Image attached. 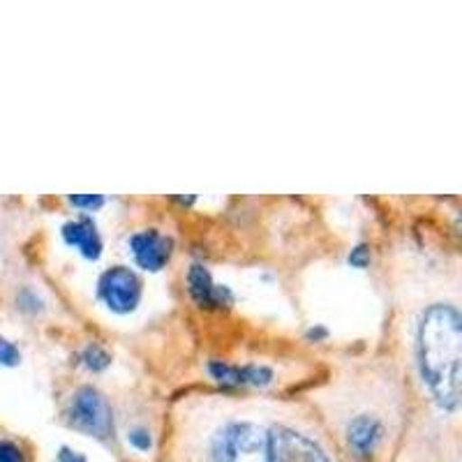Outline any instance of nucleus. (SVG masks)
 I'll return each mask as SVG.
<instances>
[{"instance_id":"obj_1","label":"nucleus","mask_w":462,"mask_h":462,"mask_svg":"<svg viewBox=\"0 0 462 462\" xmlns=\"http://www.w3.org/2000/svg\"><path fill=\"white\" fill-rule=\"evenodd\" d=\"M167 462H342L321 420L254 400H208L180 416Z\"/></svg>"},{"instance_id":"obj_2","label":"nucleus","mask_w":462,"mask_h":462,"mask_svg":"<svg viewBox=\"0 0 462 462\" xmlns=\"http://www.w3.org/2000/svg\"><path fill=\"white\" fill-rule=\"evenodd\" d=\"M419 379L432 402L456 414L460 402V308L457 300H432L419 312L411 336Z\"/></svg>"},{"instance_id":"obj_3","label":"nucleus","mask_w":462,"mask_h":462,"mask_svg":"<svg viewBox=\"0 0 462 462\" xmlns=\"http://www.w3.org/2000/svg\"><path fill=\"white\" fill-rule=\"evenodd\" d=\"M65 423L72 430L88 435L97 441H109L116 432L111 402L95 386H79L65 407Z\"/></svg>"},{"instance_id":"obj_4","label":"nucleus","mask_w":462,"mask_h":462,"mask_svg":"<svg viewBox=\"0 0 462 462\" xmlns=\"http://www.w3.org/2000/svg\"><path fill=\"white\" fill-rule=\"evenodd\" d=\"M97 294L116 315H127L142 300V280L127 266H111L100 275Z\"/></svg>"},{"instance_id":"obj_5","label":"nucleus","mask_w":462,"mask_h":462,"mask_svg":"<svg viewBox=\"0 0 462 462\" xmlns=\"http://www.w3.org/2000/svg\"><path fill=\"white\" fill-rule=\"evenodd\" d=\"M130 245V253L134 257V262L143 268V271H151V273H158L169 263L173 253L171 238L160 234L158 229H142L134 231L127 241Z\"/></svg>"},{"instance_id":"obj_6","label":"nucleus","mask_w":462,"mask_h":462,"mask_svg":"<svg viewBox=\"0 0 462 462\" xmlns=\"http://www.w3.org/2000/svg\"><path fill=\"white\" fill-rule=\"evenodd\" d=\"M208 374L222 386L243 389V386H268L273 382V370L259 363H229V361H210Z\"/></svg>"},{"instance_id":"obj_7","label":"nucleus","mask_w":462,"mask_h":462,"mask_svg":"<svg viewBox=\"0 0 462 462\" xmlns=\"http://www.w3.org/2000/svg\"><path fill=\"white\" fill-rule=\"evenodd\" d=\"M188 291L199 308L222 310L234 303V294L225 284H217L204 263H192L188 271Z\"/></svg>"},{"instance_id":"obj_8","label":"nucleus","mask_w":462,"mask_h":462,"mask_svg":"<svg viewBox=\"0 0 462 462\" xmlns=\"http://www.w3.org/2000/svg\"><path fill=\"white\" fill-rule=\"evenodd\" d=\"M63 238L69 247H74L81 257L97 259L102 254V236L93 217L81 216L63 225Z\"/></svg>"},{"instance_id":"obj_9","label":"nucleus","mask_w":462,"mask_h":462,"mask_svg":"<svg viewBox=\"0 0 462 462\" xmlns=\"http://www.w3.org/2000/svg\"><path fill=\"white\" fill-rule=\"evenodd\" d=\"M79 358H81V365L88 370H93V373H100V370H105L106 365L111 363L109 352H106L105 346H100V345H88L84 352H81Z\"/></svg>"},{"instance_id":"obj_10","label":"nucleus","mask_w":462,"mask_h":462,"mask_svg":"<svg viewBox=\"0 0 462 462\" xmlns=\"http://www.w3.org/2000/svg\"><path fill=\"white\" fill-rule=\"evenodd\" d=\"M127 444L139 453H151L155 447V437L146 426H132L125 435Z\"/></svg>"},{"instance_id":"obj_11","label":"nucleus","mask_w":462,"mask_h":462,"mask_svg":"<svg viewBox=\"0 0 462 462\" xmlns=\"http://www.w3.org/2000/svg\"><path fill=\"white\" fill-rule=\"evenodd\" d=\"M0 462H28V453L14 439H0Z\"/></svg>"},{"instance_id":"obj_12","label":"nucleus","mask_w":462,"mask_h":462,"mask_svg":"<svg viewBox=\"0 0 462 462\" xmlns=\"http://www.w3.org/2000/svg\"><path fill=\"white\" fill-rule=\"evenodd\" d=\"M69 204L77 206V208L84 210H97L105 204V197L102 195H72L69 197Z\"/></svg>"},{"instance_id":"obj_13","label":"nucleus","mask_w":462,"mask_h":462,"mask_svg":"<svg viewBox=\"0 0 462 462\" xmlns=\"http://www.w3.org/2000/svg\"><path fill=\"white\" fill-rule=\"evenodd\" d=\"M19 361H22V354H19V349H16L12 342H7L0 337V363H3V365H16Z\"/></svg>"},{"instance_id":"obj_14","label":"nucleus","mask_w":462,"mask_h":462,"mask_svg":"<svg viewBox=\"0 0 462 462\" xmlns=\"http://www.w3.org/2000/svg\"><path fill=\"white\" fill-rule=\"evenodd\" d=\"M349 263L356 268H365L370 263V253H368V247L365 245H358L354 247L352 254H349Z\"/></svg>"},{"instance_id":"obj_15","label":"nucleus","mask_w":462,"mask_h":462,"mask_svg":"<svg viewBox=\"0 0 462 462\" xmlns=\"http://www.w3.org/2000/svg\"><path fill=\"white\" fill-rule=\"evenodd\" d=\"M56 462H88V460H86L81 453H77V451H72V448L63 447V448H60V453H58Z\"/></svg>"}]
</instances>
